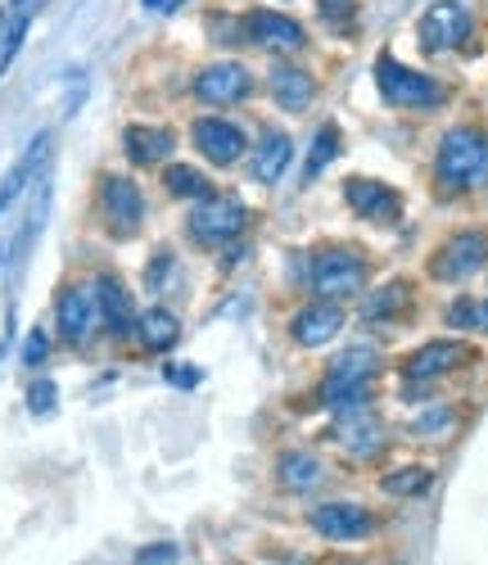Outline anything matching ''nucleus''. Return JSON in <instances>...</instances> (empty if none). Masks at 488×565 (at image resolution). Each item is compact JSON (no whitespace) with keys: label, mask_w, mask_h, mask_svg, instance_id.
Wrapping results in <instances>:
<instances>
[{"label":"nucleus","mask_w":488,"mask_h":565,"mask_svg":"<svg viewBox=\"0 0 488 565\" xmlns=\"http://www.w3.org/2000/svg\"><path fill=\"white\" fill-rule=\"evenodd\" d=\"M434 181L444 195H466L488 181V136L479 127H453L438 140Z\"/></svg>","instance_id":"1"},{"label":"nucleus","mask_w":488,"mask_h":565,"mask_svg":"<svg viewBox=\"0 0 488 565\" xmlns=\"http://www.w3.org/2000/svg\"><path fill=\"white\" fill-rule=\"evenodd\" d=\"M375 86H380V96L389 109H403V114H434V109H444L448 100V86L421 73V68H407L399 64L394 55H380L375 60Z\"/></svg>","instance_id":"2"},{"label":"nucleus","mask_w":488,"mask_h":565,"mask_svg":"<svg viewBox=\"0 0 488 565\" xmlns=\"http://www.w3.org/2000/svg\"><path fill=\"white\" fill-rule=\"evenodd\" d=\"M375 371H380V353H375L371 344H358V349H349V353H339V358L326 366L321 403L335 407V412H339V407H358V403H367Z\"/></svg>","instance_id":"3"},{"label":"nucleus","mask_w":488,"mask_h":565,"mask_svg":"<svg viewBox=\"0 0 488 565\" xmlns=\"http://www.w3.org/2000/svg\"><path fill=\"white\" fill-rule=\"evenodd\" d=\"M367 276H371V263L362 258V249H321L308 267V290L317 299H349L358 290H367Z\"/></svg>","instance_id":"4"},{"label":"nucleus","mask_w":488,"mask_h":565,"mask_svg":"<svg viewBox=\"0 0 488 565\" xmlns=\"http://www.w3.org/2000/svg\"><path fill=\"white\" fill-rule=\"evenodd\" d=\"M244 222H250V209H244L235 195H204V200H194V209L185 217V231H190L194 245L218 249V245L235 241V235L244 231Z\"/></svg>","instance_id":"5"},{"label":"nucleus","mask_w":488,"mask_h":565,"mask_svg":"<svg viewBox=\"0 0 488 565\" xmlns=\"http://www.w3.org/2000/svg\"><path fill=\"white\" fill-rule=\"evenodd\" d=\"M240 32L250 45H258V51L285 60V55H304L308 51V28L299 19H289L280 10H250L240 19Z\"/></svg>","instance_id":"6"},{"label":"nucleus","mask_w":488,"mask_h":565,"mask_svg":"<svg viewBox=\"0 0 488 565\" xmlns=\"http://www.w3.org/2000/svg\"><path fill=\"white\" fill-rule=\"evenodd\" d=\"M470 28H475V19L466 10V0H434L416 19V41L425 55H448L470 36Z\"/></svg>","instance_id":"7"},{"label":"nucleus","mask_w":488,"mask_h":565,"mask_svg":"<svg viewBox=\"0 0 488 565\" xmlns=\"http://www.w3.org/2000/svg\"><path fill=\"white\" fill-rule=\"evenodd\" d=\"M100 217L109 226V235L118 241H131L145 222V195L131 177H118V172H105L100 177Z\"/></svg>","instance_id":"8"},{"label":"nucleus","mask_w":488,"mask_h":565,"mask_svg":"<svg viewBox=\"0 0 488 565\" xmlns=\"http://www.w3.org/2000/svg\"><path fill=\"white\" fill-rule=\"evenodd\" d=\"M484 263H488V235L484 231H457V235H448V241L434 249L429 276L457 286V280H470Z\"/></svg>","instance_id":"9"},{"label":"nucleus","mask_w":488,"mask_h":565,"mask_svg":"<svg viewBox=\"0 0 488 565\" xmlns=\"http://www.w3.org/2000/svg\"><path fill=\"white\" fill-rule=\"evenodd\" d=\"M254 96V73L235 64V60H222V64H204L194 73V100H204L213 109H226V105H240Z\"/></svg>","instance_id":"10"},{"label":"nucleus","mask_w":488,"mask_h":565,"mask_svg":"<svg viewBox=\"0 0 488 565\" xmlns=\"http://www.w3.org/2000/svg\"><path fill=\"white\" fill-rule=\"evenodd\" d=\"M344 200L358 217L375 222V226H399L403 222V195L394 185L384 181H371V177H349L344 181Z\"/></svg>","instance_id":"11"},{"label":"nucleus","mask_w":488,"mask_h":565,"mask_svg":"<svg viewBox=\"0 0 488 565\" xmlns=\"http://www.w3.org/2000/svg\"><path fill=\"white\" fill-rule=\"evenodd\" d=\"M55 326H60V340L82 349L95 326H100V308H95V290L91 286H64L55 299Z\"/></svg>","instance_id":"12"},{"label":"nucleus","mask_w":488,"mask_h":565,"mask_svg":"<svg viewBox=\"0 0 488 565\" xmlns=\"http://www.w3.org/2000/svg\"><path fill=\"white\" fill-rule=\"evenodd\" d=\"M190 140H194V150H200L209 163H218V168L240 163V154L250 150V136H244V127L231 122V118H194Z\"/></svg>","instance_id":"13"},{"label":"nucleus","mask_w":488,"mask_h":565,"mask_svg":"<svg viewBox=\"0 0 488 565\" xmlns=\"http://www.w3.org/2000/svg\"><path fill=\"white\" fill-rule=\"evenodd\" d=\"M312 530L321 539H335V543H358L375 530V515L362 502H326L312 511Z\"/></svg>","instance_id":"14"},{"label":"nucleus","mask_w":488,"mask_h":565,"mask_svg":"<svg viewBox=\"0 0 488 565\" xmlns=\"http://www.w3.org/2000/svg\"><path fill=\"white\" fill-rule=\"evenodd\" d=\"M339 331H344V308L335 299H312L308 308L295 312V321H289V335H295V344H304V349H321Z\"/></svg>","instance_id":"15"},{"label":"nucleus","mask_w":488,"mask_h":565,"mask_svg":"<svg viewBox=\"0 0 488 565\" xmlns=\"http://www.w3.org/2000/svg\"><path fill=\"white\" fill-rule=\"evenodd\" d=\"M466 362H475V353L462 340H429L403 362V375L407 381H438V375H448V371H457Z\"/></svg>","instance_id":"16"},{"label":"nucleus","mask_w":488,"mask_h":565,"mask_svg":"<svg viewBox=\"0 0 488 565\" xmlns=\"http://www.w3.org/2000/svg\"><path fill=\"white\" fill-rule=\"evenodd\" d=\"M339 444H344L353 457H371L384 448V426L375 420V412L367 403L358 407H339V420H335V430H330Z\"/></svg>","instance_id":"17"},{"label":"nucleus","mask_w":488,"mask_h":565,"mask_svg":"<svg viewBox=\"0 0 488 565\" xmlns=\"http://www.w3.org/2000/svg\"><path fill=\"white\" fill-rule=\"evenodd\" d=\"M267 90H272V100H276L285 114H304V109H312V100H317V77H312L308 68H299V64L276 60L272 73H267Z\"/></svg>","instance_id":"18"},{"label":"nucleus","mask_w":488,"mask_h":565,"mask_svg":"<svg viewBox=\"0 0 488 565\" xmlns=\"http://www.w3.org/2000/svg\"><path fill=\"white\" fill-rule=\"evenodd\" d=\"M177 150V136L168 127H150V122H131L123 131V154L136 163V168H159L168 163V154Z\"/></svg>","instance_id":"19"},{"label":"nucleus","mask_w":488,"mask_h":565,"mask_svg":"<svg viewBox=\"0 0 488 565\" xmlns=\"http://www.w3.org/2000/svg\"><path fill=\"white\" fill-rule=\"evenodd\" d=\"M95 308H100V326H105V331L109 335H131L136 331V317H131V295H127V286H123V280L118 276H100V280H95Z\"/></svg>","instance_id":"20"},{"label":"nucleus","mask_w":488,"mask_h":565,"mask_svg":"<svg viewBox=\"0 0 488 565\" xmlns=\"http://www.w3.org/2000/svg\"><path fill=\"white\" fill-rule=\"evenodd\" d=\"M289 159H295V140H289V131H276V127H267V131H263V140L254 146L250 172H254V181H263V185H276V181L285 177Z\"/></svg>","instance_id":"21"},{"label":"nucleus","mask_w":488,"mask_h":565,"mask_svg":"<svg viewBox=\"0 0 488 565\" xmlns=\"http://www.w3.org/2000/svg\"><path fill=\"white\" fill-rule=\"evenodd\" d=\"M45 154H51V131H36V136H32V146L23 150V159L6 172V181H0V217H6V209L28 191V181L41 172Z\"/></svg>","instance_id":"22"},{"label":"nucleus","mask_w":488,"mask_h":565,"mask_svg":"<svg viewBox=\"0 0 488 565\" xmlns=\"http://www.w3.org/2000/svg\"><path fill=\"white\" fill-rule=\"evenodd\" d=\"M407 308H412V286H407V280H389L384 290H371V295H367L362 321H367V326H380V321L389 326V321H399Z\"/></svg>","instance_id":"23"},{"label":"nucleus","mask_w":488,"mask_h":565,"mask_svg":"<svg viewBox=\"0 0 488 565\" xmlns=\"http://www.w3.org/2000/svg\"><path fill=\"white\" fill-rule=\"evenodd\" d=\"M276 480H280L289 493H308V489L321 484V461H317L312 452L295 448V452H285V457L276 461Z\"/></svg>","instance_id":"24"},{"label":"nucleus","mask_w":488,"mask_h":565,"mask_svg":"<svg viewBox=\"0 0 488 565\" xmlns=\"http://www.w3.org/2000/svg\"><path fill=\"white\" fill-rule=\"evenodd\" d=\"M136 335L150 353H168L181 340V326H177V317L168 308H150V312L136 317Z\"/></svg>","instance_id":"25"},{"label":"nucleus","mask_w":488,"mask_h":565,"mask_svg":"<svg viewBox=\"0 0 488 565\" xmlns=\"http://www.w3.org/2000/svg\"><path fill=\"white\" fill-rule=\"evenodd\" d=\"M163 191L177 195V200H204V195H213V185H209V177H204L200 168H190V163H168V172H163Z\"/></svg>","instance_id":"26"},{"label":"nucleus","mask_w":488,"mask_h":565,"mask_svg":"<svg viewBox=\"0 0 488 565\" xmlns=\"http://www.w3.org/2000/svg\"><path fill=\"white\" fill-rule=\"evenodd\" d=\"M429 484H434V470L429 466H403V470H389V476L380 480V489L389 498H421Z\"/></svg>","instance_id":"27"},{"label":"nucleus","mask_w":488,"mask_h":565,"mask_svg":"<svg viewBox=\"0 0 488 565\" xmlns=\"http://www.w3.org/2000/svg\"><path fill=\"white\" fill-rule=\"evenodd\" d=\"M28 23H32V19H23V14H10L6 23H0V77H6V73H10L14 55L23 51V36H28Z\"/></svg>","instance_id":"28"},{"label":"nucleus","mask_w":488,"mask_h":565,"mask_svg":"<svg viewBox=\"0 0 488 565\" xmlns=\"http://www.w3.org/2000/svg\"><path fill=\"white\" fill-rule=\"evenodd\" d=\"M335 154H339V127H335V122H326V127L317 131V140H312V154H308L304 177L312 181V177H317V172H321V168H326Z\"/></svg>","instance_id":"29"},{"label":"nucleus","mask_w":488,"mask_h":565,"mask_svg":"<svg viewBox=\"0 0 488 565\" xmlns=\"http://www.w3.org/2000/svg\"><path fill=\"white\" fill-rule=\"evenodd\" d=\"M55 398H60V390H55L51 381H36V385L28 390V412H32V416H51V412H55Z\"/></svg>","instance_id":"30"},{"label":"nucleus","mask_w":488,"mask_h":565,"mask_svg":"<svg viewBox=\"0 0 488 565\" xmlns=\"http://www.w3.org/2000/svg\"><path fill=\"white\" fill-rule=\"evenodd\" d=\"M317 10L330 28H344L349 19H358V0H317Z\"/></svg>","instance_id":"31"},{"label":"nucleus","mask_w":488,"mask_h":565,"mask_svg":"<svg viewBox=\"0 0 488 565\" xmlns=\"http://www.w3.org/2000/svg\"><path fill=\"white\" fill-rule=\"evenodd\" d=\"M45 358H51V335L41 331H28V340H23V366H45Z\"/></svg>","instance_id":"32"},{"label":"nucleus","mask_w":488,"mask_h":565,"mask_svg":"<svg viewBox=\"0 0 488 565\" xmlns=\"http://www.w3.org/2000/svg\"><path fill=\"white\" fill-rule=\"evenodd\" d=\"M448 321L457 326V331H479V303H470V299H457V303L448 308Z\"/></svg>","instance_id":"33"},{"label":"nucleus","mask_w":488,"mask_h":565,"mask_svg":"<svg viewBox=\"0 0 488 565\" xmlns=\"http://www.w3.org/2000/svg\"><path fill=\"white\" fill-rule=\"evenodd\" d=\"M136 565H177V547L172 543H155L136 556Z\"/></svg>","instance_id":"34"},{"label":"nucleus","mask_w":488,"mask_h":565,"mask_svg":"<svg viewBox=\"0 0 488 565\" xmlns=\"http://www.w3.org/2000/svg\"><path fill=\"white\" fill-rule=\"evenodd\" d=\"M163 271H172V254H168V249H159V258L150 263V271H145V280H150V290H159V286H163Z\"/></svg>","instance_id":"35"},{"label":"nucleus","mask_w":488,"mask_h":565,"mask_svg":"<svg viewBox=\"0 0 488 565\" xmlns=\"http://www.w3.org/2000/svg\"><path fill=\"white\" fill-rule=\"evenodd\" d=\"M163 375L172 385H181V390H190L194 381H200V371H194V366H163Z\"/></svg>","instance_id":"36"},{"label":"nucleus","mask_w":488,"mask_h":565,"mask_svg":"<svg viewBox=\"0 0 488 565\" xmlns=\"http://www.w3.org/2000/svg\"><path fill=\"white\" fill-rule=\"evenodd\" d=\"M448 426H453V416H448V412H434V416H421L412 430H416V435H425V430H448Z\"/></svg>","instance_id":"37"},{"label":"nucleus","mask_w":488,"mask_h":565,"mask_svg":"<svg viewBox=\"0 0 488 565\" xmlns=\"http://www.w3.org/2000/svg\"><path fill=\"white\" fill-rule=\"evenodd\" d=\"M36 6H41V0H14V14L32 19V14H36Z\"/></svg>","instance_id":"38"},{"label":"nucleus","mask_w":488,"mask_h":565,"mask_svg":"<svg viewBox=\"0 0 488 565\" xmlns=\"http://www.w3.org/2000/svg\"><path fill=\"white\" fill-rule=\"evenodd\" d=\"M172 0H145V10H168Z\"/></svg>","instance_id":"39"},{"label":"nucleus","mask_w":488,"mask_h":565,"mask_svg":"<svg viewBox=\"0 0 488 565\" xmlns=\"http://www.w3.org/2000/svg\"><path fill=\"white\" fill-rule=\"evenodd\" d=\"M479 331H488V303H479Z\"/></svg>","instance_id":"40"},{"label":"nucleus","mask_w":488,"mask_h":565,"mask_svg":"<svg viewBox=\"0 0 488 565\" xmlns=\"http://www.w3.org/2000/svg\"><path fill=\"white\" fill-rule=\"evenodd\" d=\"M0 263H6V249H0Z\"/></svg>","instance_id":"41"},{"label":"nucleus","mask_w":488,"mask_h":565,"mask_svg":"<svg viewBox=\"0 0 488 565\" xmlns=\"http://www.w3.org/2000/svg\"><path fill=\"white\" fill-rule=\"evenodd\" d=\"M168 10H177V0H172V6H168Z\"/></svg>","instance_id":"42"}]
</instances>
